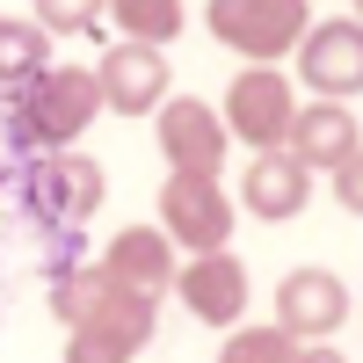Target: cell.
Returning <instances> with one entry per match:
<instances>
[{"label":"cell","mask_w":363,"mask_h":363,"mask_svg":"<svg viewBox=\"0 0 363 363\" xmlns=\"http://www.w3.org/2000/svg\"><path fill=\"white\" fill-rule=\"evenodd\" d=\"M95 116H102L95 73H87V66H44L37 80L15 87V102H8V138L29 145V153H66Z\"/></svg>","instance_id":"1"},{"label":"cell","mask_w":363,"mask_h":363,"mask_svg":"<svg viewBox=\"0 0 363 363\" xmlns=\"http://www.w3.org/2000/svg\"><path fill=\"white\" fill-rule=\"evenodd\" d=\"M22 203H29V218H44L58 233H80L87 218L102 211V167L87 160V153H37L22 174Z\"/></svg>","instance_id":"2"},{"label":"cell","mask_w":363,"mask_h":363,"mask_svg":"<svg viewBox=\"0 0 363 363\" xmlns=\"http://www.w3.org/2000/svg\"><path fill=\"white\" fill-rule=\"evenodd\" d=\"M203 22H211V37H218L225 51L255 58V66H269V58L298 51V37L313 29L306 0H211Z\"/></svg>","instance_id":"3"},{"label":"cell","mask_w":363,"mask_h":363,"mask_svg":"<svg viewBox=\"0 0 363 363\" xmlns=\"http://www.w3.org/2000/svg\"><path fill=\"white\" fill-rule=\"evenodd\" d=\"M160 233H167V247L218 255L233 240V196L211 174H167V189H160Z\"/></svg>","instance_id":"4"},{"label":"cell","mask_w":363,"mask_h":363,"mask_svg":"<svg viewBox=\"0 0 363 363\" xmlns=\"http://www.w3.org/2000/svg\"><path fill=\"white\" fill-rule=\"evenodd\" d=\"M291 116H298V102H291V80L277 73V66H247L233 87H225V109H218V124H225V138H247L255 153H277V145L291 138Z\"/></svg>","instance_id":"5"},{"label":"cell","mask_w":363,"mask_h":363,"mask_svg":"<svg viewBox=\"0 0 363 363\" xmlns=\"http://www.w3.org/2000/svg\"><path fill=\"white\" fill-rule=\"evenodd\" d=\"M145 342H153V298H138V291H109V306L73 327V342H66V363H131Z\"/></svg>","instance_id":"6"},{"label":"cell","mask_w":363,"mask_h":363,"mask_svg":"<svg viewBox=\"0 0 363 363\" xmlns=\"http://www.w3.org/2000/svg\"><path fill=\"white\" fill-rule=\"evenodd\" d=\"M298 73L320 102H349L363 87V29L342 15V22H313L298 37Z\"/></svg>","instance_id":"7"},{"label":"cell","mask_w":363,"mask_h":363,"mask_svg":"<svg viewBox=\"0 0 363 363\" xmlns=\"http://www.w3.org/2000/svg\"><path fill=\"white\" fill-rule=\"evenodd\" d=\"M349 320V284L335 269H291L277 284V327L291 342H327Z\"/></svg>","instance_id":"8"},{"label":"cell","mask_w":363,"mask_h":363,"mask_svg":"<svg viewBox=\"0 0 363 363\" xmlns=\"http://www.w3.org/2000/svg\"><path fill=\"white\" fill-rule=\"evenodd\" d=\"M160 153H167L174 174H211V182H218V167H225V124H218V109L196 102V95L160 102Z\"/></svg>","instance_id":"9"},{"label":"cell","mask_w":363,"mask_h":363,"mask_svg":"<svg viewBox=\"0 0 363 363\" xmlns=\"http://www.w3.org/2000/svg\"><path fill=\"white\" fill-rule=\"evenodd\" d=\"M95 95H102V109H116V116L160 109V102H167V58H160L153 44H109L102 66H95Z\"/></svg>","instance_id":"10"},{"label":"cell","mask_w":363,"mask_h":363,"mask_svg":"<svg viewBox=\"0 0 363 363\" xmlns=\"http://www.w3.org/2000/svg\"><path fill=\"white\" fill-rule=\"evenodd\" d=\"M174 291L203 327H240V313H247V269L225 247L218 255H189V269H174Z\"/></svg>","instance_id":"11"},{"label":"cell","mask_w":363,"mask_h":363,"mask_svg":"<svg viewBox=\"0 0 363 363\" xmlns=\"http://www.w3.org/2000/svg\"><path fill=\"white\" fill-rule=\"evenodd\" d=\"M102 277L116 284V291H138V298H160L167 284H174V247H167V233L160 225H124L102 247Z\"/></svg>","instance_id":"12"},{"label":"cell","mask_w":363,"mask_h":363,"mask_svg":"<svg viewBox=\"0 0 363 363\" xmlns=\"http://www.w3.org/2000/svg\"><path fill=\"white\" fill-rule=\"evenodd\" d=\"M240 203H247V218L284 225V218H298V211L313 203V167H298L284 145L277 153H255L247 174H240Z\"/></svg>","instance_id":"13"},{"label":"cell","mask_w":363,"mask_h":363,"mask_svg":"<svg viewBox=\"0 0 363 363\" xmlns=\"http://www.w3.org/2000/svg\"><path fill=\"white\" fill-rule=\"evenodd\" d=\"M284 153L298 167H342V160H356V116H349V102H306L291 116Z\"/></svg>","instance_id":"14"},{"label":"cell","mask_w":363,"mask_h":363,"mask_svg":"<svg viewBox=\"0 0 363 363\" xmlns=\"http://www.w3.org/2000/svg\"><path fill=\"white\" fill-rule=\"evenodd\" d=\"M109 277H102V269H87V262H66V269H58V277H51V313L58 320H66V327H87V320H95L102 306H109Z\"/></svg>","instance_id":"15"},{"label":"cell","mask_w":363,"mask_h":363,"mask_svg":"<svg viewBox=\"0 0 363 363\" xmlns=\"http://www.w3.org/2000/svg\"><path fill=\"white\" fill-rule=\"evenodd\" d=\"M44 66H51V37H44L37 22L0 15V87L15 95V87H22V80H37Z\"/></svg>","instance_id":"16"},{"label":"cell","mask_w":363,"mask_h":363,"mask_svg":"<svg viewBox=\"0 0 363 363\" xmlns=\"http://www.w3.org/2000/svg\"><path fill=\"white\" fill-rule=\"evenodd\" d=\"M102 15H116V29H124V44H167L182 29V0H109Z\"/></svg>","instance_id":"17"},{"label":"cell","mask_w":363,"mask_h":363,"mask_svg":"<svg viewBox=\"0 0 363 363\" xmlns=\"http://www.w3.org/2000/svg\"><path fill=\"white\" fill-rule=\"evenodd\" d=\"M298 342L284 335V327H240V335H225L218 363H291Z\"/></svg>","instance_id":"18"},{"label":"cell","mask_w":363,"mask_h":363,"mask_svg":"<svg viewBox=\"0 0 363 363\" xmlns=\"http://www.w3.org/2000/svg\"><path fill=\"white\" fill-rule=\"evenodd\" d=\"M109 0H37V29L44 37H95Z\"/></svg>","instance_id":"19"},{"label":"cell","mask_w":363,"mask_h":363,"mask_svg":"<svg viewBox=\"0 0 363 363\" xmlns=\"http://www.w3.org/2000/svg\"><path fill=\"white\" fill-rule=\"evenodd\" d=\"M335 196H342L349 211H363V160H342V167H335Z\"/></svg>","instance_id":"20"},{"label":"cell","mask_w":363,"mask_h":363,"mask_svg":"<svg viewBox=\"0 0 363 363\" xmlns=\"http://www.w3.org/2000/svg\"><path fill=\"white\" fill-rule=\"evenodd\" d=\"M291 363H349V356H342V349H327V342H298Z\"/></svg>","instance_id":"21"}]
</instances>
